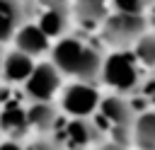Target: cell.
<instances>
[{
    "instance_id": "obj_1",
    "label": "cell",
    "mask_w": 155,
    "mask_h": 150,
    "mask_svg": "<svg viewBox=\"0 0 155 150\" xmlns=\"http://www.w3.org/2000/svg\"><path fill=\"white\" fill-rule=\"evenodd\" d=\"M51 65L61 73V77H70L73 82H99L104 51L82 34H65L51 44L48 51Z\"/></svg>"
},
{
    "instance_id": "obj_2",
    "label": "cell",
    "mask_w": 155,
    "mask_h": 150,
    "mask_svg": "<svg viewBox=\"0 0 155 150\" xmlns=\"http://www.w3.org/2000/svg\"><path fill=\"white\" fill-rule=\"evenodd\" d=\"M140 80H143L140 77V65H138V60L133 58L131 51H111L109 56H104L99 82L111 87L114 94L126 97V92H136Z\"/></svg>"
},
{
    "instance_id": "obj_3",
    "label": "cell",
    "mask_w": 155,
    "mask_h": 150,
    "mask_svg": "<svg viewBox=\"0 0 155 150\" xmlns=\"http://www.w3.org/2000/svg\"><path fill=\"white\" fill-rule=\"evenodd\" d=\"M148 31L145 15H124V12H109L102 24L99 34L111 46V51H131L133 44Z\"/></svg>"
},
{
    "instance_id": "obj_4",
    "label": "cell",
    "mask_w": 155,
    "mask_h": 150,
    "mask_svg": "<svg viewBox=\"0 0 155 150\" xmlns=\"http://www.w3.org/2000/svg\"><path fill=\"white\" fill-rule=\"evenodd\" d=\"M29 22H34L48 39H61L70 31V2L68 0H27Z\"/></svg>"
},
{
    "instance_id": "obj_5",
    "label": "cell",
    "mask_w": 155,
    "mask_h": 150,
    "mask_svg": "<svg viewBox=\"0 0 155 150\" xmlns=\"http://www.w3.org/2000/svg\"><path fill=\"white\" fill-rule=\"evenodd\" d=\"M102 94L97 90V85L90 82H70L63 85L56 99V106L61 114H65L68 119H92L97 111Z\"/></svg>"
},
{
    "instance_id": "obj_6",
    "label": "cell",
    "mask_w": 155,
    "mask_h": 150,
    "mask_svg": "<svg viewBox=\"0 0 155 150\" xmlns=\"http://www.w3.org/2000/svg\"><path fill=\"white\" fill-rule=\"evenodd\" d=\"M61 87H63V77L51 65V60H36L34 70L22 85V97L27 102H56Z\"/></svg>"
},
{
    "instance_id": "obj_7",
    "label": "cell",
    "mask_w": 155,
    "mask_h": 150,
    "mask_svg": "<svg viewBox=\"0 0 155 150\" xmlns=\"http://www.w3.org/2000/svg\"><path fill=\"white\" fill-rule=\"evenodd\" d=\"M63 150H92L99 148L104 135L94 119H68L61 135H53Z\"/></svg>"
},
{
    "instance_id": "obj_8",
    "label": "cell",
    "mask_w": 155,
    "mask_h": 150,
    "mask_svg": "<svg viewBox=\"0 0 155 150\" xmlns=\"http://www.w3.org/2000/svg\"><path fill=\"white\" fill-rule=\"evenodd\" d=\"M24 119H27V131H31V133H36V138H41V135H51L58 128L61 111H58L56 102H27Z\"/></svg>"
},
{
    "instance_id": "obj_9",
    "label": "cell",
    "mask_w": 155,
    "mask_h": 150,
    "mask_svg": "<svg viewBox=\"0 0 155 150\" xmlns=\"http://www.w3.org/2000/svg\"><path fill=\"white\" fill-rule=\"evenodd\" d=\"M12 44H15V51H19V53H24V56H29V58H34V60H36L39 56H44V53L51 51V39H48L34 22H24V24L15 31Z\"/></svg>"
},
{
    "instance_id": "obj_10",
    "label": "cell",
    "mask_w": 155,
    "mask_h": 150,
    "mask_svg": "<svg viewBox=\"0 0 155 150\" xmlns=\"http://www.w3.org/2000/svg\"><path fill=\"white\" fill-rule=\"evenodd\" d=\"M36 60L19 53V51H5L2 53V63H0V82L5 85H24V80L29 77V73L34 70Z\"/></svg>"
},
{
    "instance_id": "obj_11",
    "label": "cell",
    "mask_w": 155,
    "mask_h": 150,
    "mask_svg": "<svg viewBox=\"0 0 155 150\" xmlns=\"http://www.w3.org/2000/svg\"><path fill=\"white\" fill-rule=\"evenodd\" d=\"M70 2V19H75L82 29H99L102 19L109 15L107 0H68Z\"/></svg>"
},
{
    "instance_id": "obj_12",
    "label": "cell",
    "mask_w": 155,
    "mask_h": 150,
    "mask_svg": "<svg viewBox=\"0 0 155 150\" xmlns=\"http://www.w3.org/2000/svg\"><path fill=\"white\" fill-rule=\"evenodd\" d=\"M27 131V119H24V104L12 102L0 111V135L7 140H19L24 138Z\"/></svg>"
},
{
    "instance_id": "obj_13",
    "label": "cell",
    "mask_w": 155,
    "mask_h": 150,
    "mask_svg": "<svg viewBox=\"0 0 155 150\" xmlns=\"http://www.w3.org/2000/svg\"><path fill=\"white\" fill-rule=\"evenodd\" d=\"M131 145L138 150H155V114L140 111L136 114L133 128H131Z\"/></svg>"
},
{
    "instance_id": "obj_14",
    "label": "cell",
    "mask_w": 155,
    "mask_h": 150,
    "mask_svg": "<svg viewBox=\"0 0 155 150\" xmlns=\"http://www.w3.org/2000/svg\"><path fill=\"white\" fill-rule=\"evenodd\" d=\"M133 58L138 60V65H145V68H155V34L153 31H145L131 48Z\"/></svg>"
},
{
    "instance_id": "obj_15",
    "label": "cell",
    "mask_w": 155,
    "mask_h": 150,
    "mask_svg": "<svg viewBox=\"0 0 155 150\" xmlns=\"http://www.w3.org/2000/svg\"><path fill=\"white\" fill-rule=\"evenodd\" d=\"M111 12H124V15H145L155 0H107Z\"/></svg>"
},
{
    "instance_id": "obj_16",
    "label": "cell",
    "mask_w": 155,
    "mask_h": 150,
    "mask_svg": "<svg viewBox=\"0 0 155 150\" xmlns=\"http://www.w3.org/2000/svg\"><path fill=\"white\" fill-rule=\"evenodd\" d=\"M136 92L143 97V102H145L148 111H153V114H155V75H150V77L140 80V85H138V90H136Z\"/></svg>"
},
{
    "instance_id": "obj_17",
    "label": "cell",
    "mask_w": 155,
    "mask_h": 150,
    "mask_svg": "<svg viewBox=\"0 0 155 150\" xmlns=\"http://www.w3.org/2000/svg\"><path fill=\"white\" fill-rule=\"evenodd\" d=\"M24 150H63V148L58 145V140L53 135H41V138H34Z\"/></svg>"
},
{
    "instance_id": "obj_18",
    "label": "cell",
    "mask_w": 155,
    "mask_h": 150,
    "mask_svg": "<svg viewBox=\"0 0 155 150\" xmlns=\"http://www.w3.org/2000/svg\"><path fill=\"white\" fill-rule=\"evenodd\" d=\"M0 150H24V148H22L19 140H7V138H2V140H0Z\"/></svg>"
},
{
    "instance_id": "obj_19",
    "label": "cell",
    "mask_w": 155,
    "mask_h": 150,
    "mask_svg": "<svg viewBox=\"0 0 155 150\" xmlns=\"http://www.w3.org/2000/svg\"><path fill=\"white\" fill-rule=\"evenodd\" d=\"M2 53H5V51H2V46H0V63H2Z\"/></svg>"
},
{
    "instance_id": "obj_20",
    "label": "cell",
    "mask_w": 155,
    "mask_h": 150,
    "mask_svg": "<svg viewBox=\"0 0 155 150\" xmlns=\"http://www.w3.org/2000/svg\"><path fill=\"white\" fill-rule=\"evenodd\" d=\"M0 140H2V135H0Z\"/></svg>"
}]
</instances>
